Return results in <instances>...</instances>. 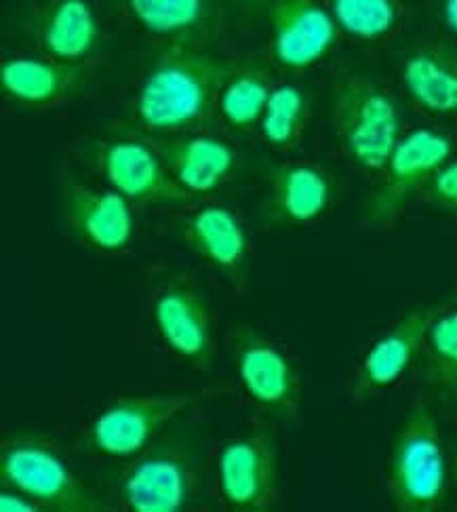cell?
Masks as SVG:
<instances>
[{
    "mask_svg": "<svg viewBox=\"0 0 457 512\" xmlns=\"http://www.w3.org/2000/svg\"><path fill=\"white\" fill-rule=\"evenodd\" d=\"M201 489V456L194 441L175 426L165 428L114 481L110 508L133 512H184Z\"/></svg>",
    "mask_w": 457,
    "mask_h": 512,
    "instance_id": "5b68a950",
    "label": "cell"
},
{
    "mask_svg": "<svg viewBox=\"0 0 457 512\" xmlns=\"http://www.w3.org/2000/svg\"><path fill=\"white\" fill-rule=\"evenodd\" d=\"M196 401L188 392L123 397L104 407L87 428V447L102 460H133Z\"/></svg>",
    "mask_w": 457,
    "mask_h": 512,
    "instance_id": "8fae6325",
    "label": "cell"
},
{
    "mask_svg": "<svg viewBox=\"0 0 457 512\" xmlns=\"http://www.w3.org/2000/svg\"><path fill=\"white\" fill-rule=\"evenodd\" d=\"M453 472H455V477H457V456H455V462H453Z\"/></svg>",
    "mask_w": 457,
    "mask_h": 512,
    "instance_id": "f1b7e54d",
    "label": "cell"
},
{
    "mask_svg": "<svg viewBox=\"0 0 457 512\" xmlns=\"http://www.w3.org/2000/svg\"><path fill=\"white\" fill-rule=\"evenodd\" d=\"M95 167L104 180L133 205L184 207L196 196L173 180L161 156L142 135H121L99 142Z\"/></svg>",
    "mask_w": 457,
    "mask_h": 512,
    "instance_id": "5bb4252c",
    "label": "cell"
},
{
    "mask_svg": "<svg viewBox=\"0 0 457 512\" xmlns=\"http://www.w3.org/2000/svg\"><path fill=\"white\" fill-rule=\"evenodd\" d=\"M415 401L441 422L457 424V308L443 304L432 319L411 371Z\"/></svg>",
    "mask_w": 457,
    "mask_h": 512,
    "instance_id": "e0dca14e",
    "label": "cell"
},
{
    "mask_svg": "<svg viewBox=\"0 0 457 512\" xmlns=\"http://www.w3.org/2000/svg\"><path fill=\"white\" fill-rule=\"evenodd\" d=\"M215 498L232 512H266L281 498V451L276 426L264 420L245 435L224 439L213 454Z\"/></svg>",
    "mask_w": 457,
    "mask_h": 512,
    "instance_id": "9c48e42d",
    "label": "cell"
},
{
    "mask_svg": "<svg viewBox=\"0 0 457 512\" xmlns=\"http://www.w3.org/2000/svg\"><path fill=\"white\" fill-rule=\"evenodd\" d=\"M308 97L295 85L274 87L264 114L260 118V131L264 144L276 154H291L300 150L308 129Z\"/></svg>",
    "mask_w": 457,
    "mask_h": 512,
    "instance_id": "603a6c76",
    "label": "cell"
},
{
    "mask_svg": "<svg viewBox=\"0 0 457 512\" xmlns=\"http://www.w3.org/2000/svg\"><path fill=\"white\" fill-rule=\"evenodd\" d=\"M34 36L47 57L85 64L99 47V24L87 0H51L36 15Z\"/></svg>",
    "mask_w": 457,
    "mask_h": 512,
    "instance_id": "44dd1931",
    "label": "cell"
},
{
    "mask_svg": "<svg viewBox=\"0 0 457 512\" xmlns=\"http://www.w3.org/2000/svg\"><path fill=\"white\" fill-rule=\"evenodd\" d=\"M443 19L453 36H457V0H443Z\"/></svg>",
    "mask_w": 457,
    "mask_h": 512,
    "instance_id": "83f0119b",
    "label": "cell"
},
{
    "mask_svg": "<svg viewBox=\"0 0 457 512\" xmlns=\"http://www.w3.org/2000/svg\"><path fill=\"white\" fill-rule=\"evenodd\" d=\"M333 196V175L321 163L291 159L272 169L264 209L270 224L308 226L319 222L329 211Z\"/></svg>",
    "mask_w": 457,
    "mask_h": 512,
    "instance_id": "ac0fdd59",
    "label": "cell"
},
{
    "mask_svg": "<svg viewBox=\"0 0 457 512\" xmlns=\"http://www.w3.org/2000/svg\"><path fill=\"white\" fill-rule=\"evenodd\" d=\"M133 22L173 45L201 43L211 32L213 0H123Z\"/></svg>",
    "mask_w": 457,
    "mask_h": 512,
    "instance_id": "7402d4cb",
    "label": "cell"
},
{
    "mask_svg": "<svg viewBox=\"0 0 457 512\" xmlns=\"http://www.w3.org/2000/svg\"><path fill=\"white\" fill-rule=\"evenodd\" d=\"M403 133L401 106L386 87L363 74L342 78L329 110L331 152L337 163L373 184Z\"/></svg>",
    "mask_w": 457,
    "mask_h": 512,
    "instance_id": "7a4b0ae2",
    "label": "cell"
},
{
    "mask_svg": "<svg viewBox=\"0 0 457 512\" xmlns=\"http://www.w3.org/2000/svg\"><path fill=\"white\" fill-rule=\"evenodd\" d=\"M401 83L422 114L434 121L457 118V45L426 41L413 47L401 64Z\"/></svg>",
    "mask_w": 457,
    "mask_h": 512,
    "instance_id": "ffe728a7",
    "label": "cell"
},
{
    "mask_svg": "<svg viewBox=\"0 0 457 512\" xmlns=\"http://www.w3.org/2000/svg\"><path fill=\"white\" fill-rule=\"evenodd\" d=\"M457 156V129L422 125L403 133L390 159L371 184L363 220L371 228H388L401 220L405 209L430 177Z\"/></svg>",
    "mask_w": 457,
    "mask_h": 512,
    "instance_id": "ba28073f",
    "label": "cell"
},
{
    "mask_svg": "<svg viewBox=\"0 0 457 512\" xmlns=\"http://www.w3.org/2000/svg\"><path fill=\"white\" fill-rule=\"evenodd\" d=\"M87 81L85 64H68L53 57H9L0 66L3 95L30 110H51L76 100Z\"/></svg>",
    "mask_w": 457,
    "mask_h": 512,
    "instance_id": "d6986e66",
    "label": "cell"
},
{
    "mask_svg": "<svg viewBox=\"0 0 457 512\" xmlns=\"http://www.w3.org/2000/svg\"><path fill=\"white\" fill-rule=\"evenodd\" d=\"M59 213L68 239L91 253L116 258L133 247V203L114 188L66 180L59 194Z\"/></svg>",
    "mask_w": 457,
    "mask_h": 512,
    "instance_id": "7c38bea8",
    "label": "cell"
},
{
    "mask_svg": "<svg viewBox=\"0 0 457 512\" xmlns=\"http://www.w3.org/2000/svg\"><path fill=\"white\" fill-rule=\"evenodd\" d=\"M415 201L436 211L457 215V156L430 177Z\"/></svg>",
    "mask_w": 457,
    "mask_h": 512,
    "instance_id": "484cf974",
    "label": "cell"
},
{
    "mask_svg": "<svg viewBox=\"0 0 457 512\" xmlns=\"http://www.w3.org/2000/svg\"><path fill=\"white\" fill-rule=\"evenodd\" d=\"M453 475L441 420L426 403L413 399L390 443L386 477L390 508L439 512L447 504Z\"/></svg>",
    "mask_w": 457,
    "mask_h": 512,
    "instance_id": "277c9868",
    "label": "cell"
},
{
    "mask_svg": "<svg viewBox=\"0 0 457 512\" xmlns=\"http://www.w3.org/2000/svg\"><path fill=\"white\" fill-rule=\"evenodd\" d=\"M0 481L28 496L41 510H110L108 498L78 479L57 445L30 432H17L0 445Z\"/></svg>",
    "mask_w": 457,
    "mask_h": 512,
    "instance_id": "8992f818",
    "label": "cell"
},
{
    "mask_svg": "<svg viewBox=\"0 0 457 512\" xmlns=\"http://www.w3.org/2000/svg\"><path fill=\"white\" fill-rule=\"evenodd\" d=\"M142 137L161 156L173 180L196 199L228 186L241 167L238 148L211 129Z\"/></svg>",
    "mask_w": 457,
    "mask_h": 512,
    "instance_id": "9a60e30c",
    "label": "cell"
},
{
    "mask_svg": "<svg viewBox=\"0 0 457 512\" xmlns=\"http://www.w3.org/2000/svg\"><path fill=\"white\" fill-rule=\"evenodd\" d=\"M228 357L241 397L257 420L274 426L300 420L302 378L281 344L251 325H236L228 333Z\"/></svg>",
    "mask_w": 457,
    "mask_h": 512,
    "instance_id": "52a82bcc",
    "label": "cell"
},
{
    "mask_svg": "<svg viewBox=\"0 0 457 512\" xmlns=\"http://www.w3.org/2000/svg\"><path fill=\"white\" fill-rule=\"evenodd\" d=\"M144 319L154 344L167 357L198 373L215 369L211 302L194 274L161 266L148 274Z\"/></svg>",
    "mask_w": 457,
    "mask_h": 512,
    "instance_id": "3957f363",
    "label": "cell"
},
{
    "mask_svg": "<svg viewBox=\"0 0 457 512\" xmlns=\"http://www.w3.org/2000/svg\"><path fill=\"white\" fill-rule=\"evenodd\" d=\"M337 28L354 41L384 43L401 26V0H325Z\"/></svg>",
    "mask_w": 457,
    "mask_h": 512,
    "instance_id": "d4e9b609",
    "label": "cell"
},
{
    "mask_svg": "<svg viewBox=\"0 0 457 512\" xmlns=\"http://www.w3.org/2000/svg\"><path fill=\"white\" fill-rule=\"evenodd\" d=\"M270 30L274 62L287 70H306L319 64L340 32L321 0H272Z\"/></svg>",
    "mask_w": 457,
    "mask_h": 512,
    "instance_id": "2e32d148",
    "label": "cell"
},
{
    "mask_svg": "<svg viewBox=\"0 0 457 512\" xmlns=\"http://www.w3.org/2000/svg\"><path fill=\"white\" fill-rule=\"evenodd\" d=\"M443 304L417 306L384 327L354 365L350 399L363 405L377 399L413 371L426 331Z\"/></svg>",
    "mask_w": 457,
    "mask_h": 512,
    "instance_id": "4fadbf2b",
    "label": "cell"
},
{
    "mask_svg": "<svg viewBox=\"0 0 457 512\" xmlns=\"http://www.w3.org/2000/svg\"><path fill=\"white\" fill-rule=\"evenodd\" d=\"M230 66L192 45H175L156 59L133 104L135 135H175L209 129Z\"/></svg>",
    "mask_w": 457,
    "mask_h": 512,
    "instance_id": "6da1fadb",
    "label": "cell"
},
{
    "mask_svg": "<svg viewBox=\"0 0 457 512\" xmlns=\"http://www.w3.org/2000/svg\"><path fill=\"white\" fill-rule=\"evenodd\" d=\"M173 232L198 262L228 285L234 298L249 291L251 243L241 215L232 207L194 199L180 207Z\"/></svg>",
    "mask_w": 457,
    "mask_h": 512,
    "instance_id": "30bf717a",
    "label": "cell"
},
{
    "mask_svg": "<svg viewBox=\"0 0 457 512\" xmlns=\"http://www.w3.org/2000/svg\"><path fill=\"white\" fill-rule=\"evenodd\" d=\"M272 89L274 85L270 74L260 68L232 72L222 89L217 116L222 118L224 127L230 131H253L260 125Z\"/></svg>",
    "mask_w": 457,
    "mask_h": 512,
    "instance_id": "cb8c5ba5",
    "label": "cell"
},
{
    "mask_svg": "<svg viewBox=\"0 0 457 512\" xmlns=\"http://www.w3.org/2000/svg\"><path fill=\"white\" fill-rule=\"evenodd\" d=\"M0 510H3V512H9V510H22V512L30 510V512H34V510H41V508H38L28 496L19 494V491L3 487V491H0Z\"/></svg>",
    "mask_w": 457,
    "mask_h": 512,
    "instance_id": "4316f807",
    "label": "cell"
}]
</instances>
